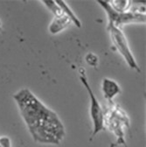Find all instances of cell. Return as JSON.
<instances>
[{
	"label": "cell",
	"instance_id": "8",
	"mask_svg": "<svg viewBox=\"0 0 146 147\" xmlns=\"http://www.w3.org/2000/svg\"><path fill=\"white\" fill-rule=\"evenodd\" d=\"M56 2L59 5V6L61 7V9L63 11V13L69 18V20H71V22L74 23L76 27L81 28V20L77 18V16L75 14V12L72 11V9L68 6V5L66 2H64V1H56Z\"/></svg>",
	"mask_w": 146,
	"mask_h": 147
},
{
	"label": "cell",
	"instance_id": "11",
	"mask_svg": "<svg viewBox=\"0 0 146 147\" xmlns=\"http://www.w3.org/2000/svg\"><path fill=\"white\" fill-rule=\"evenodd\" d=\"M85 61L89 66L93 67H96L99 64V59L97 57V55L93 53H87L85 56Z\"/></svg>",
	"mask_w": 146,
	"mask_h": 147
},
{
	"label": "cell",
	"instance_id": "13",
	"mask_svg": "<svg viewBox=\"0 0 146 147\" xmlns=\"http://www.w3.org/2000/svg\"><path fill=\"white\" fill-rule=\"evenodd\" d=\"M0 28H1V22H0Z\"/></svg>",
	"mask_w": 146,
	"mask_h": 147
},
{
	"label": "cell",
	"instance_id": "7",
	"mask_svg": "<svg viewBox=\"0 0 146 147\" xmlns=\"http://www.w3.org/2000/svg\"><path fill=\"white\" fill-rule=\"evenodd\" d=\"M72 24L71 20H69V18L62 13L60 16L53 17L52 22L49 25V32L51 34H58L61 32L64 31L66 28H67L70 25Z\"/></svg>",
	"mask_w": 146,
	"mask_h": 147
},
{
	"label": "cell",
	"instance_id": "10",
	"mask_svg": "<svg viewBox=\"0 0 146 147\" xmlns=\"http://www.w3.org/2000/svg\"><path fill=\"white\" fill-rule=\"evenodd\" d=\"M42 3L46 5V7L49 11H51L52 12L54 17L60 16L63 13V11H61V7L59 6V5L57 4L56 1H42Z\"/></svg>",
	"mask_w": 146,
	"mask_h": 147
},
{
	"label": "cell",
	"instance_id": "1",
	"mask_svg": "<svg viewBox=\"0 0 146 147\" xmlns=\"http://www.w3.org/2000/svg\"><path fill=\"white\" fill-rule=\"evenodd\" d=\"M12 97L31 137L36 143L59 145L63 141L66 131L60 117L29 88L17 90Z\"/></svg>",
	"mask_w": 146,
	"mask_h": 147
},
{
	"label": "cell",
	"instance_id": "2",
	"mask_svg": "<svg viewBox=\"0 0 146 147\" xmlns=\"http://www.w3.org/2000/svg\"><path fill=\"white\" fill-rule=\"evenodd\" d=\"M104 125L118 138L117 144H125V134L130 129V120L120 106L111 103L104 111Z\"/></svg>",
	"mask_w": 146,
	"mask_h": 147
},
{
	"label": "cell",
	"instance_id": "6",
	"mask_svg": "<svg viewBox=\"0 0 146 147\" xmlns=\"http://www.w3.org/2000/svg\"><path fill=\"white\" fill-rule=\"evenodd\" d=\"M102 91L105 99L110 103H113L114 98L122 92L121 87L116 81L107 77L102 81Z\"/></svg>",
	"mask_w": 146,
	"mask_h": 147
},
{
	"label": "cell",
	"instance_id": "5",
	"mask_svg": "<svg viewBox=\"0 0 146 147\" xmlns=\"http://www.w3.org/2000/svg\"><path fill=\"white\" fill-rule=\"evenodd\" d=\"M107 27L114 47L122 55L128 66L133 70L140 72V67L131 52L129 42H128L122 30L113 26H108Z\"/></svg>",
	"mask_w": 146,
	"mask_h": 147
},
{
	"label": "cell",
	"instance_id": "3",
	"mask_svg": "<svg viewBox=\"0 0 146 147\" xmlns=\"http://www.w3.org/2000/svg\"><path fill=\"white\" fill-rule=\"evenodd\" d=\"M83 69L84 68H80V80H81V83L84 85V87L86 88L89 99H90L89 112H90V117H91V121H92V125H93L90 140H93V138L99 132L105 130L104 110H103L102 107L101 106V103L99 102L96 95L94 94L92 88H91V86L89 85Z\"/></svg>",
	"mask_w": 146,
	"mask_h": 147
},
{
	"label": "cell",
	"instance_id": "12",
	"mask_svg": "<svg viewBox=\"0 0 146 147\" xmlns=\"http://www.w3.org/2000/svg\"><path fill=\"white\" fill-rule=\"evenodd\" d=\"M0 144L2 147H11V139L8 137H0Z\"/></svg>",
	"mask_w": 146,
	"mask_h": 147
},
{
	"label": "cell",
	"instance_id": "9",
	"mask_svg": "<svg viewBox=\"0 0 146 147\" xmlns=\"http://www.w3.org/2000/svg\"><path fill=\"white\" fill-rule=\"evenodd\" d=\"M108 2L110 7L117 12L129 11L132 4V1H130V0H110Z\"/></svg>",
	"mask_w": 146,
	"mask_h": 147
},
{
	"label": "cell",
	"instance_id": "14",
	"mask_svg": "<svg viewBox=\"0 0 146 147\" xmlns=\"http://www.w3.org/2000/svg\"><path fill=\"white\" fill-rule=\"evenodd\" d=\"M0 147H2V146H1V144H0Z\"/></svg>",
	"mask_w": 146,
	"mask_h": 147
},
{
	"label": "cell",
	"instance_id": "4",
	"mask_svg": "<svg viewBox=\"0 0 146 147\" xmlns=\"http://www.w3.org/2000/svg\"><path fill=\"white\" fill-rule=\"evenodd\" d=\"M97 3L106 11L108 16V26H113L122 29L123 26L128 24L145 23V13L132 10L127 12H117L110 7L108 1H97Z\"/></svg>",
	"mask_w": 146,
	"mask_h": 147
}]
</instances>
